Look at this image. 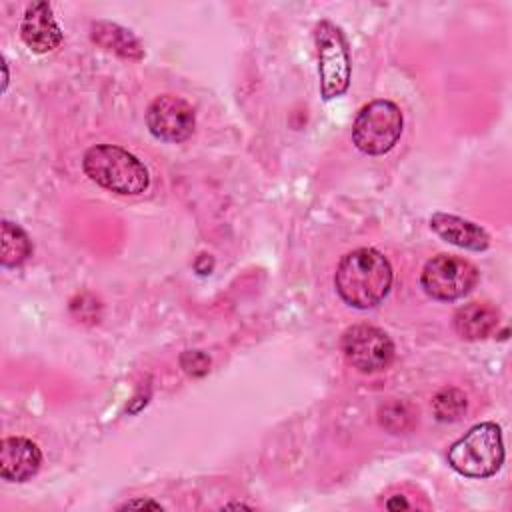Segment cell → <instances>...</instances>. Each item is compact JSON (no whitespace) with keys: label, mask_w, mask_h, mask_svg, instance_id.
Returning a JSON list of instances; mask_svg holds the SVG:
<instances>
[{"label":"cell","mask_w":512,"mask_h":512,"mask_svg":"<svg viewBox=\"0 0 512 512\" xmlns=\"http://www.w3.org/2000/svg\"><path fill=\"white\" fill-rule=\"evenodd\" d=\"M334 284L340 298L354 308L378 306L392 286V266L374 248H358L342 256Z\"/></svg>","instance_id":"obj_1"},{"label":"cell","mask_w":512,"mask_h":512,"mask_svg":"<svg viewBox=\"0 0 512 512\" xmlns=\"http://www.w3.org/2000/svg\"><path fill=\"white\" fill-rule=\"evenodd\" d=\"M82 168L90 180L122 196L142 194L150 182L144 164L128 150L112 144H96L86 150Z\"/></svg>","instance_id":"obj_2"},{"label":"cell","mask_w":512,"mask_h":512,"mask_svg":"<svg viewBox=\"0 0 512 512\" xmlns=\"http://www.w3.org/2000/svg\"><path fill=\"white\" fill-rule=\"evenodd\" d=\"M504 462V444L500 426L482 422L472 426L448 450V464L462 476L488 478L494 476Z\"/></svg>","instance_id":"obj_3"},{"label":"cell","mask_w":512,"mask_h":512,"mask_svg":"<svg viewBox=\"0 0 512 512\" xmlns=\"http://www.w3.org/2000/svg\"><path fill=\"white\" fill-rule=\"evenodd\" d=\"M402 112L390 100H372L360 108L354 126L352 142L364 154L380 156L394 148L402 134Z\"/></svg>","instance_id":"obj_4"},{"label":"cell","mask_w":512,"mask_h":512,"mask_svg":"<svg viewBox=\"0 0 512 512\" xmlns=\"http://www.w3.org/2000/svg\"><path fill=\"white\" fill-rule=\"evenodd\" d=\"M314 42L322 98L332 100L342 96L350 84V52L342 30L336 24L322 20L314 28Z\"/></svg>","instance_id":"obj_5"},{"label":"cell","mask_w":512,"mask_h":512,"mask_svg":"<svg viewBox=\"0 0 512 512\" xmlns=\"http://www.w3.org/2000/svg\"><path fill=\"white\" fill-rule=\"evenodd\" d=\"M478 282V270L472 262L450 256L438 254L430 258L422 270L420 284L424 292L434 300H458L466 296Z\"/></svg>","instance_id":"obj_6"},{"label":"cell","mask_w":512,"mask_h":512,"mask_svg":"<svg viewBox=\"0 0 512 512\" xmlns=\"http://www.w3.org/2000/svg\"><path fill=\"white\" fill-rule=\"evenodd\" d=\"M342 350L352 368L362 374L386 370L394 360L390 336L372 324H354L342 336Z\"/></svg>","instance_id":"obj_7"},{"label":"cell","mask_w":512,"mask_h":512,"mask_svg":"<svg viewBox=\"0 0 512 512\" xmlns=\"http://www.w3.org/2000/svg\"><path fill=\"white\" fill-rule=\"evenodd\" d=\"M146 124L158 140L164 142H184L192 136L196 118L192 106L172 94L158 96L146 112Z\"/></svg>","instance_id":"obj_8"},{"label":"cell","mask_w":512,"mask_h":512,"mask_svg":"<svg viewBox=\"0 0 512 512\" xmlns=\"http://www.w3.org/2000/svg\"><path fill=\"white\" fill-rule=\"evenodd\" d=\"M20 36L24 44L38 54L50 52L62 42V30L54 20V14L48 2L28 4L20 24Z\"/></svg>","instance_id":"obj_9"},{"label":"cell","mask_w":512,"mask_h":512,"mask_svg":"<svg viewBox=\"0 0 512 512\" xmlns=\"http://www.w3.org/2000/svg\"><path fill=\"white\" fill-rule=\"evenodd\" d=\"M42 464L40 448L22 436L4 438L0 444V474L8 482L30 480Z\"/></svg>","instance_id":"obj_10"},{"label":"cell","mask_w":512,"mask_h":512,"mask_svg":"<svg viewBox=\"0 0 512 512\" xmlns=\"http://www.w3.org/2000/svg\"><path fill=\"white\" fill-rule=\"evenodd\" d=\"M430 228L446 242L466 248V250H474V252H482L490 246V236L484 232V228H480L478 224L464 220L460 216L454 214H444V212H436L430 218Z\"/></svg>","instance_id":"obj_11"},{"label":"cell","mask_w":512,"mask_h":512,"mask_svg":"<svg viewBox=\"0 0 512 512\" xmlns=\"http://www.w3.org/2000/svg\"><path fill=\"white\" fill-rule=\"evenodd\" d=\"M90 38L104 50L114 52L120 58L126 60H142L144 48L140 40L120 24L108 22V20H96L90 26Z\"/></svg>","instance_id":"obj_12"},{"label":"cell","mask_w":512,"mask_h":512,"mask_svg":"<svg viewBox=\"0 0 512 512\" xmlns=\"http://www.w3.org/2000/svg\"><path fill=\"white\" fill-rule=\"evenodd\" d=\"M498 322V310L480 302H470L454 314V330L464 340L488 338L498 328Z\"/></svg>","instance_id":"obj_13"},{"label":"cell","mask_w":512,"mask_h":512,"mask_svg":"<svg viewBox=\"0 0 512 512\" xmlns=\"http://www.w3.org/2000/svg\"><path fill=\"white\" fill-rule=\"evenodd\" d=\"M32 254V242L28 234L12 224L10 220H2V252H0V262L4 268H14L20 266L22 262L28 260Z\"/></svg>","instance_id":"obj_14"},{"label":"cell","mask_w":512,"mask_h":512,"mask_svg":"<svg viewBox=\"0 0 512 512\" xmlns=\"http://www.w3.org/2000/svg\"><path fill=\"white\" fill-rule=\"evenodd\" d=\"M468 408V400L462 390L458 388H442L432 398V412L440 422H454L458 420Z\"/></svg>","instance_id":"obj_15"},{"label":"cell","mask_w":512,"mask_h":512,"mask_svg":"<svg viewBox=\"0 0 512 512\" xmlns=\"http://www.w3.org/2000/svg\"><path fill=\"white\" fill-rule=\"evenodd\" d=\"M180 366L190 376H204L210 370V358L202 350H186L180 356Z\"/></svg>","instance_id":"obj_16"},{"label":"cell","mask_w":512,"mask_h":512,"mask_svg":"<svg viewBox=\"0 0 512 512\" xmlns=\"http://www.w3.org/2000/svg\"><path fill=\"white\" fill-rule=\"evenodd\" d=\"M132 508H152V510H162V506L154 500H128L126 504L120 506V510H132Z\"/></svg>","instance_id":"obj_17"},{"label":"cell","mask_w":512,"mask_h":512,"mask_svg":"<svg viewBox=\"0 0 512 512\" xmlns=\"http://www.w3.org/2000/svg\"><path fill=\"white\" fill-rule=\"evenodd\" d=\"M386 508H390V510H396V508H408V502H406L402 496H396L394 500H388V502H386Z\"/></svg>","instance_id":"obj_18"},{"label":"cell","mask_w":512,"mask_h":512,"mask_svg":"<svg viewBox=\"0 0 512 512\" xmlns=\"http://www.w3.org/2000/svg\"><path fill=\"white\" fill-rule=\"evenodd\" d=\"M224 508H250V506H246V504H226Z\"/></svg>","instance_id":"obj_19"}]
</instances>
